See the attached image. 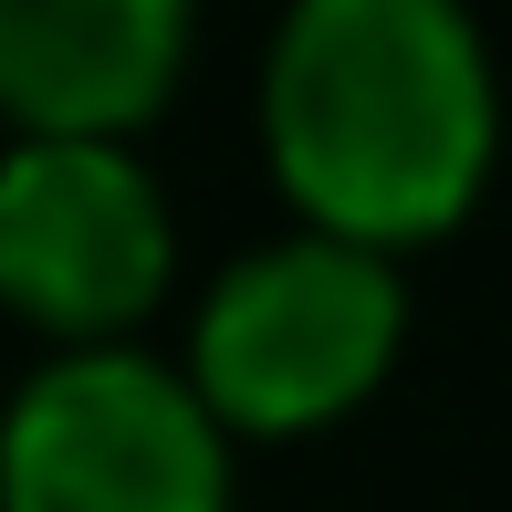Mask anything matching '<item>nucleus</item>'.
Returning <instances> with one entry per match:
<instances>
[{
  "label": "nucleus",
  "mask_w": 512,
  "mask_h": 512,
  "mask_svg": "<svg viewBox=\"0 0 512 512\" xmlns=\"http://www.w3.org/2000/svg\"><path fill=\"white\" fill-rule=\"evenodd\" d=\"M262 168L293 230L429 251L502 168V74L460 0H304L262 42Z\"/></svg>",
  "instance_id": "nucleus-1"
},
{
  "label": "nucleus",
  "mask_w": 512,
  "mask_h": 512,
  "mask_svg": "<svg viewBox=\"0 0 512 512\" xmlns=\"http://www.w3.org/2000/svg\"><path fill=\"white\" fill-rule=\"evenodd\" d=\"M398 345H408L398 262L314 241V230H272L209 272L178 377L209 408V429L241 450V439H314L356 418L398 377Z\"/></svg>",
  "instance_id": "nucleus-2"
},
{
  "label": "nucleus",
  "mask_w": 512,
  "mask_h": 512,
  "mask_svg": "<svg viewBox=\"0 0 512 512\" xmlns=\"http://www.w3.org/2000/svg\"><path fill=\"white\" fill-rule=\"evenodd\" d=\"M0 512H230V439L178 356H42L0 408Z\"/></svg>",
  "instance_id": "nucleus-3"
},
{
  "label": "nucleus",
  "mask_w": 512,
  "mask_h": 512,
  "mask_svg": "<svg viewBox=\"0 0 512 512\" xmlns=\"http://www.w3.org/2000/svg\"><path fill=\"white\" fill-rule=\"evenodd\" d=\"M178 283V220L136 147H11L0 157V314L53 356L136 345Z\"/></svg>",
  "instance_id": "nucleus-4"
},
{
  "label": "nucleus",
  "mask_w": 512,
  "mask_h": 512,
  "mask_svg": "<svg viewBox=\"0 0 512 512\" xmlns=\"http://www.w3.org/2000/svg\"><path fill=\"white\" fill-rule=\"evenodd\" d=\"M189 42V0H0V126L11 147H136Z\"/></svg>",
  "instance_id": "nucleus-5"
}]
</instances>
